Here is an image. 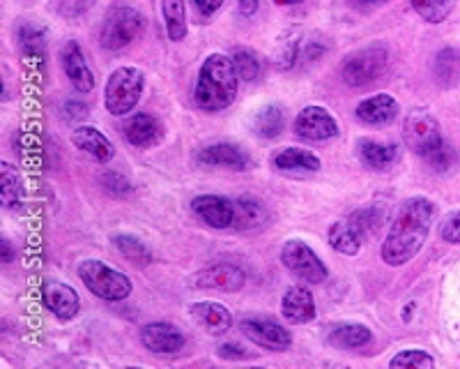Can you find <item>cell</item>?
<instances>
[{
	"label": "cell",
	"instance_id": "1",
	"mask_svg": "<svg viewBox=\"0 0 460 369\" xmlns=\"http://www.w3.org/2000/svg\"><path fill=\"white\" fill-rule=\"evenodd\" d=\"M435 203L426 196H410L401 201L396 208L389 227L387 238L382 243V258L387 266H405L410 264L421 248L426 245L430 227H433Z\"/></svg>",
	"mask_w": 460,
	"mask_h": 369
},
{
	"label": "cell",
	"instance_id": "2",
	"mask_svg": "<svg viewBox=\"0 0 460 369\" xmlns=\"http://www.w3.org/2000/svg\"><path fill=\"white\" fill-rule=\"evenodd\" d=\"M237 84H240V74L233 63V56L212 53L200 65L194 88L196 106L212 113L228 109L237 97Z\"/></svg>",
	"mask_w": 460,
	"mask_h": 369
},
{
	"label": "cell",
	"instance_id": "3",
	"mask_svg": "<svg viewBox=\"0 0 460 369\" xmlns=\"http://www.w3.org/2000/svg\"><path fill=\"white\" fill-rule=\"evenodd\" d=\"M88 291L106 302H120L131 295V282L125 273L97 258H84L76 268Z\"/></svg>",
	"mask_w": 460,
	"mask_h": 369
},
{
	"label": "cell",
	"instance_id": "4",
	"mask_svg": "<svg viewBox=\"0 0 460 369\" xmlns=\"http://www.w3.org/2000/svg\"><path fill=\"white\" fill-rule=\"evenodd\" d=\"M146 28V19L138 10L127 5H115L106 12L100 31V44L106 51H120L129 47Z\"/></svg>",
	"mask_w": 460,
	"mask_h": 369
},
{
	"label": "cell",
	"instance_id": "5",
	"mask_svg": "<svg viewBox=\"0 0 460 369\" xmlns=\"http://www.w3.org/2000/svg\"><path fill=\"white\" fill-rule=\"evenodd\" d=\"M143 72L137 68H118L106 81L104 104L111 116H127L138 104L143 93Z\"/></svg>",
	"mask_w": 460,
	"mask_h": 369
},
{
	"label": "cell",
	"instance_id": "6",
	"mask_svg": "<svg viewBox=\"0 0 460 369\" xmlns=\"http://www.w3.org/2000/svg\"><path fill=\"white\" fill-rule=\"evenodd\" d=\"M389 51L385 44H373V47L361 49V51L348 56L341 68V76L352 88H364L371 86L373 81L380 79L387 72Z\"/></svg>",
	"mask_w": 460,
	"mask_h": 369
},
{
	"label": "cell",
	"instance_id": "7",
	"mask_svg": "<svg viewBox=\"0 0 460 369\" xmlns=\"http://www.w3.org/2000/svg\"><path fill=\"white\" fill-rule=\"evenodd\" d=\"M281 261L288 270L297 277H302L304 282L309 284H323L327 280V266L323 264V258L311 249V245H306L304 240H288L281 249Z\"/></svg>",
	"mask_w": 460,
	"mask_h": 369
},
{
	"label": "cell",
	"instance_id": "8",
	"mask_svg": "<svg viewBox=\"0 0 460 369\" xmlns=\"http://www.w3.org/2000/svg\"><path fill=\"white\" fill-rule=\"evenodd\" d=\"M402 141L412 153L424 158L430 148L438 146L442 141V132H439V122L435 121L433 113L429 111H412L405 122H402Z\"/></svg>",
	"mask_w": 460,
	"mask_h": 369
},
{
	"label": "cell",
	"instance_id": "9",
	"mask_svg": "<svg viewBox=\"0 0 460 369\" xmlns=\"http://www.w3.org/2000/svg\"><path fill=\"white\" fill-rule=\"evenodd\" d=\"M240 330L242 335L252 339L253 344H258L261 348H267V351H274V354L288 351L290 344H293L290 332H288L281 323L272 321V319L244 317L240 321Z\"/></svg>",
	"mask_w": 460,
	"mask_h": 369
},
{
	"label": "cell",
	"instance_id": "10",
	"mask_svg": "<svg viewBox=\"0 0 460 369\" xmlns=\"http://www.w3.org/2000/svg\"><path fill=\"white\" fill-rule=\"evenodd\" d=\"M295 134L309 141H330L341 134L339 122L323 106H304L295 118Z\"/></svg>",
	"mask_w": 460,
	"mask_h": 369
},
{
	"label": "cell",
	"instance_id": "11",
	"mask_svg": "<svg viewBox=\"0 0 460 369\" xmlns=\"http://www.w3.org/2000/svg\"><path fill=\"white\" fill-rule=\"evenodd\" d=\"M191 212L205 227L230 229L235 224V201L221 194H200L191 201Z\"/></svg>",
	"mask_w": 460,
	"mask_h": 369
},
{
	"label": "cell",
	"instance_id": "12",
	"mask_svg": "<svg viewBox=\"0 0 460 369\" xmlns=\"http://www.w3.org/2000/svg\"><path fill=\"white\" fill-rule=\"evenodd\" d=\"M141 344L152 354H180L187 344L184 332L178 326L166 321H152L141 328Z\"/></svg>",
	"mask_w": 460,
	"mask_h": 369
},
{
	"label": "cell",
	"instance_id": "13",
	"mask_svg": "<svg viewBox=\"0 0 460 369\" xmlns=\"http://www.w3.org/2000/svg\"><path fill=\"white\" fill-rule=\"evenodd\" d=\"M42 302L51 314H56L60 321H69L79 314L81 298L79 291L67 282L47 280L42 284Z\"/></svg>",
	"mask_w": 460,
	"mask_h": 369
},
{
	"label": "cell",
	"instance_id": "14",
	"mask_svg": "<svg viewBox=\"0 0 460 369\" xmlns=\"http://www.w3.org/2000/svg\"><path fill=\"white\" fill-rule=\"evenodd\" d=\"M246 284L244 270L237 268L233 264H217L212 268L200 270L194 277V286L199 289H219L228 291V293H235L242 286Z\"/></svg>",
	"mask_w": 460,
	"mask_h": 369
},
{
	"label": "cell",
	"instance_id": "15",
	"mask_svg": "<svg viewBox=\"0 0 460 369\" xmlns=\"http://www.w3.org/2000/svg\"><path fill=\"white\" fill-rule=\"evenodd\" d=\"M16 42L28 68L42 72L47 65V35L35 23H22L16 31Z\"/></svg>",
	"mask_w": 460,
	"mask_h": 369
},
{
	"label": "cell",
	"instance_id": "16",
	"mask_svg": "<svg viewBox=\"0 0 460 369\" xmlns=\"http://www.w3.org/2000/svg\"><path fill=\"white\" fill-rule=\"evenodd\" d=\"M281 317L290 326H304L315 319L314 293L304 286H290L281 298Z\"/></svg>",
	"mask_w": 460,
	"mask_h": 369
},
{
	"label": "cell",
	"instance_id": "17",
	"mask_svg": "<svg viewBox=\"0 0 460 369\" xmlns=\"http://www.w3.org/2000/svg\"><path fill=\"white\" fill-rule=\"evenodd\" d=\"M63 65L65 74H67L69 84L79 93H93L94 90V74L90 69L88 60H85L84 49L79 47V42H67L63 47Z\"/></svg>",
	"mask_w": 460,
	"mask_h": 369
},
{
	"label": "cell",
	"instance_id": "18",
	"mask_svg": "<svg viewBox=\"0 0 460 369\" xmlns=\"http://www.w3.org/2000/svg\"><path fill=\"white\" fill-rule=\"evenodd\" d=\"M196 162L200 166H221V169H233V171H244L249 166V155L242 150L235 143H215V146L203 148L196 155Z\"/></svg>",
	"mask_w": 460,
	"mask_h": 369
},
{
	"label": "cell",
	"instance_id": "19",
	"mask_svg": "<svg viewBox=\"0 0 460 369\" xmlns=\"http://www.w3.org/2000/svg\"><path fill=\"white\" fill-rule=\"evenodd\" d=\"M72 143L79 150L88 153L90 158L97 159L100 164H109L115 158V148L109 141L106 134H102L97 127L93 125H79L72 132Z\"/></svg>",
	"mask_w": 460,
	"mask_h": 369
},
{
	"label": "cell",
	"instance_id": "20",
	"mask_svg": "<svg viewBox=\"0 0 460 369\" xmlns=\"http://www.w3.org/2000/svg\"><path fill=\"white\" fill-rule=\"evenodd\" d=\"M398 102L387 93H377V95L367 97L364 102L357 104V118L364 125H389L398 116Z\"/></svg>",
	"mask_w": 460,
	"mask_h": 369
},
{
	"label": "cell",
	"instance_id": "21",
	"mask_svg": "<svg viewBox=\"0 0 460 369\" xmlns=\"http://www.w3.org/2000/svg\"><path fill=\"white\" fill-rule=\"evenodd\" d=\"M272 166L281 174H315L320 171V158L304 148H281L272 155Z\"/></svg>",
	"mask_w": 460,
	"mask_h": 369
},
{
	"label": "cell",
	"instance_id": "22",
	"mask_svg": "<svg viewBox=\"0 0 460 369\" xmlns=\"http://www.w3.org/2000/svg\"><path fill=\"white\" fill-rule=\"evenodd\" d=\"M191 311V317L196 319L203 330H208L209 335H224V332L230 330L233 326V314L226 305L221 302H212V301H203V302H194V305L189 307Z\"/></svg>",
	"mask_w": 460,
	"mask_h": 369
},
{
	"label": "cell",
	"instance_id": "23",
	"mask_svg": "<svg viewBox=\"0 0 460 369\" xmlns=\"http://www.w3.org/2000/svg\"><path fill=\"white\" fill-rule=\"evenodd\" d=\"M122 130H125L127 141L137 148H147L152 146V143H157L159 134H162L157 118L150 116V113H143V111L134 113V116L125 122Z\"/></svg>",
	"mask_w": 460,
	"mask_h": 369
},
{
	"label": "cell",
	"instance_id": "24",
	"mask_svg": "<svg viewBox=\"0 0 460 369\" xmlns=\"http://www.w3.org/2000/svg\"><path fill=\"white\" fill-rule=\"evenodd\" d=\"M327 342L336 348L357 351V348H364L373 342V332L371 328L361 326V323H341V326L332 328Z\"/></svg>",
	"mask_w": 460,
	"mask_h": 369
},
{
	"label": "cell",
	"instance_id": "25",
	"mask_svg": "<svg viewBox=\"0 0 460 369\" xmlns=\"http://www.w3.org/2000/svg\"><path fill=\"white\" fill-rule=\"evenodd\" d=\"M359 158L368 169L387 171L398 159V148L394 143H380L376 139H361Z\"/></svg>",
	"mask_w": 460,
	"mask_h": 369
},
{
	"label": "cell",
	"instance_id": "26",
	"mask_svg": "<svg viewBox=\"0 0 460 369\" xmlns=\"http://www.w3.org/2000/svg\"><path fill=\"white\" fill-rule=\"evenodd\" d=\"M361 233L357 231L350 224V220L334 221L327 231V243L334 249L336 254H343V256H355L361 249Z\"/></svg>",
	"mask_w": 460,
	"mask_h": 369
},
{
	"label": "cell",
	"instance_id": "27",
	"mask_svg": "<svg viewBox=\"0 0 460 369\" xmlns=\"http://www.w3.org/2000/svg\"><path fill=\"white\" fill-rule=\"evenodd\" d=\"M433 76L442 88H456L460 84V49L445 47L433 60Z\"/></svg>",
	"mask_w": 460,
	"mask_h": 369
},
{
	"label": "cell",
	"instance_id": "28",
	"mask_svg": "<svg viewBox=\"0 0 460 369\" xmlns=\"http://www.w3.org/2000/svg\"><path fill=\"white\" fill-rule=\"evenodd\" d=\"M252 130L261 139H277L286 130V111L279 104H267L252 121Z\"/></svg>",
	"mask_w": 460,
	"mask_h": 369
},
{
	"label": "cell",
	"instance_id": "29",
	"mask_svg": "<svg viewBox=\"0 0 460 369\" xmlns=\"http://www.w3.org/2000/svg\"><path fill=\"white\" fill-rule=\"evenodd\" d=\"M270 220V212L256 199H240L235 201V224L233 229L237 231H252V229L265 227Z\"/></svg>",
	"mask_w": 460,
	"mask_h": 369
},
{
	"label": "cell",
	"instance_id": "30",
	"mask_svg": "<svg viewBox=\"0 0 460 369\" xmlns=\"http://www.w3.org/2000/svg\"><path fill=\"white\" fill-rule=\"evenodd\" d=\"M164 23L171 42H182L187 37V10H184V0H162Z\"/></svg>",
	"mask_w": 460,
	"mask_h": 369
},
{
	"label": "cell",
	"instance_id": "31",
	"mask_svg": "<svg viewBox=\"0 0 460 369\" xmlns=\"http://www.w3.org/2000/svg\"><path fill=\"white\" fill-rule=\"evenodd\" d=\"M0 183H3V206L5 208H19L23 203V194H26V187H23L22 176L16 174L14 166H10L7 162L0 164Z\"/></svg>",
	"mask_w": 460,
	"mask_h": 369
},
{
	"label": "cell",
	"instance_id": "32",
	"mask_svg": "<svg viewBox=\"0 0 460 369\" xmlns=\"http://www.w3.org/2000/svg\"><path fill=\"white\" fill-rule=\"evenodd\" d=\"M111 243H113V248L118 249L122 256L134 261V264H150L152 261L150 248L143 243L141 238L134 236V233H113V236H111Z\"/></svg>",
	"mask_w": 460,
	"mask_h": 369
},
{
	"label": "cell",
	"instance_id": "33",
	"mask_svg": "<svg viewBox=\"0 0 460 369\" xmlns=\"http://www.w3.org/2000/svg\"><path fill=\"white\" fill-rule=\"evenodd\" d=\"M456 0H412V7L424 22L442 23L454 12Z\"/></svg>",
	"mask_w": 460,
	"mask_h": 369
},
{
	"label": "cell",
	"instance_id": "34",
	"mask_svg": "<svg viewBox=\"0 0 460 369\" xmlns=\"http://www.w3.org/2000/svg\"><path fill=\"white\" fill-rule=\"evenodd\" d=\"M348 220H350V224L361 233V236H368V233H376L377 229L382 227L385 211L377 206H367V208H359V211L352 212Z\"/></svg>",
	"mask_w": 460,
	"mask_h": 369
},
{
	"label": "cell",
	"instance_id": "35",
	"mask_svg": "<svg viewBox=\"0 0 460 369\" xmlns=\"http://www.w3.org/2000/svg\"><path fill=\"white\" fill-rule=\"evenodd\" d=\"M299 31L288 32V37L283 35V40L279 42L277 49V68L279 69H290L295 65V60L299 58V49H302V42H299Z\"/></svg>",
	"mask_w": 460,
	"mask_h": 369
},
{
	"label": "cell",
	"instance_id": "36",
	"mask_svg": "<svg viewBox=\"0 0 460 369\" xmlns=\"http://www.w3.org/2000/svg\"><path fill=\"white\" fill-rule=\"evenodd\" d=\"M233 63H235V69L242 81H256L261 76V60L249 49H237L233 53Z\"/></svg>",
	"mask_w": 460,
	"mask_h": 369
},
{
	"label": "cell",
	"instance_id": "37",
	"mask_svg": "<svg viewBox=\"0 0 460 369\" xmlns=\"http://www.w3.org/2000/svg\"><path fill=\"white\" fill-rule=\"evenodd\" d=\"M389 367H435V358L430 354H426L424 348H405L401 354L394 356L389 360Z\"/></svg>",
	"mask_w": 460,
	"mask_h": 369
},
{
	"label": "cell",
	"instance_id": "38",
	"mask_svg": "<svg viewBox=\"0 0 460 369\" xmlns=\"http://www.w3.org/2000/svg\"><path fill=\"white\" fill-rule=\"evenodd\" d=\"M424 159L430 164V166H433L435 171H449L451 166L456 164V150L451 143H447L445 139H442L438 146L430 148L429 153L424 155Z\"/></svg>",
	"mask_w": 460,
	"mask_h": 369
},
{
	"label": "cell",
	"instance_id": "39",
	"mask_svg": "<svg viewBox=\"0 0 460 369\" xmlns=\"http://www.w3.org/2000/svg\"><path fill=\"white\" fill-rule=\"evenodd\" d=\"M439 238L451 245L460 243V211L449 212L445 220L439 221Z\"/></svg>",
	"mask_w": 460,
	"mask_h": 369
},
{
	"label": "cell",
	"instance_id": "40",
	"mask_svg": "<svg viewBox=\"0 0 460 369\" xmlns=\"http://www.w3.org/2000/svg\"><path fill=\"white\" fill-rule=\"evenodd\" d=\"M102 184H104V190H109L111 194L115 196H125L131 192V183L125 178V176L115 174V171H109V174L102 176Z\"/></svg>",
	"mask_w": 460,
	"mask_h": 369
},
{
	"label": "cell",
	"instance_id": "41",
	"mask_svg": "<svg viewBox=\"0 0 460 369\" xmlns=\"http://www.w3.org/2000/svg\"><path fill=\"white\" fill-rule=\"evenodd\" d=\"M217 356L224 360H246L252 358V354H249V348H244L242 344L237 342H224L217 346Z\"/></svg>",
	"mask_w": 460,
	"mask_h": 369
},
{
	"label": "cell",
	"instance_id": "42",
	"mask_svg": "<svg viewBox=\"0 0 460 369\" xmlns=\"http://www.w3.org/2000/svg\"><path fill=\"white\" fill-rule=\"evenodd\" d=\"M323 53H324V49L320 47V44L309 42V44H304V47L299 49V58H302L304 65H309V63H314V60H318Z\"/></svg>",
	"mask_w": 460,
	"mask_h": 369
},
{
	"label": "cell",
	"instance_id": "43",
	"mask_svg": "<svg viewBox=\"0 0 460 369\" xmlns=\"http://www.w3.org/2000/svg\"><path fill=\"white\" fill-rule=\"evenodd\" d=\"M194 5L199 7V12L203 16H212L221 5H224V0H194Z\"/></svg>",
	"mask_w": 460,
	"mask_h": 369
},
{
	"label": "cell",
	"instance_id": "44",
	"mask_svg": "<svg viewBox=\"0 0 460 369\" xmlns=\"http://www.w3.org/2000/svg\"><path fill=\"white\" fill-rule=\"evenodd\" d=\"M65 111H67L69 118H85V116H88V106L81 104V102H67V104H65Z\"/></svg>",
	"mask_w": 460,
	"mask_h": 369
},
{
	"label": "cell",
	"instance_id": "45",
	"mask_svg": "<svg viewBox=\"0 0 460 369\" xmlns=\"http://www.w3.org/2000/svg\"><path fill=\"white\" fill-rule=\"evenodd\" d=\"M0 248H3V264H12V261H14V249H12L10 240L3 238V240H0Z\"/></svg>",
	"mask_w": 460,
	"mask_h": 369
},
{
	"label": "cell",
	"instance_id": "46",
	"mask_svg": "<svg viewBox=\"0 0 460 369\" xmlns=\"http://www.w3.org/2000/svg\"><path fill=\"white\" fill-rule=\"evenodd\" d=\"M240 12L244 16H253L258 12V0H240Z\"/></svg>",
	"mask_w": 460,
	"mask_h": 369
},
{
	"label": "cell",
	"instance_id": "47",
	"mask_svg": "<svg viewBox=\"0 0 460 369\" xmlns=\"http://www.w3.org/2000/svg\"><path fill=\"white\" fill-rule=\"evenodd\" d=\"M277 5H295V3H299V0H274Z\"/></svg>",
	"mask_w": 460,
	"mask_h": 369
},
{
	"label": "cell",
	"instance_id": "48",
	"mask_svg": "<svg viewBox=\"0 0 460 369\" xmlns=\"http://www.w3.org/2000/svg\"><path fill=\"white\" fill-rule=\"evenodd\" d=\"M412 302H410L408 307H405V314H402V321H410V311H412Z\"/></svg>",
	"mask_w": 460,
	"mask_h": 369
},
{
	"label": "cell",
	"instance_id": "49",
	"mask_svg": "<svg viewBox=\"0 0 460 369\" xmlns=\"http://www.w3.org/2000/svg\"><path fill=\"white\" fill-rule=\"evenodd\" d=\"M359 3H368V5H373V3H387V0H359Z\"/></svg>",
	"mask_w": 460,
	"mask_h": 369
}]
</instances>
